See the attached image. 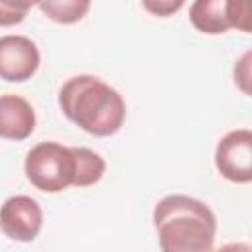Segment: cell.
<instances>
[{
    "label": "cell",
    "mask_w": 252,
    "mask_h": 252,
    "mask_svg": "<svg viewBox=\"0 0 252 252\" xmlns=\"http://www.w3.org/2000/svg\"><path fill=\"white\" fill-rule=\"evenodd\" d=\"M59 106L71 122L98 138L116 134L126 116L120 93L94 75L67 79L59 91Z\"/></svg>",
    "instance_id": "1"
},
{
    "label": "cell",
    "mask_w": 252,
    "mask_h": 252,
    "mask_svg": "<svg viewBox=\"0 0 252 252\" xmlns=\"http://www.w3.org/2000/svg\"><path fill=\"white\" fill-rule=\"evenodd\" d=\"M161 252H213L217 219L199 199L167 195L154 207Z\"/></svg>",
    "instance_id": "2"
},
{
    "label": "cell",
    "mask_w": 252,
    "mask_h": 252,
    "mask_svg": "<svg viewBox=\"0 0 252 252\" xmlns=\"http://www.w3.org/2000/svg\"><path fill=\"white\" fill-rule=\"evenodd\" d=\"M24 169L30 183L39 191L59 193L75 183L77 159L73 148L57 142H41L26 154Z\"/></svg>",
    "instance_id": "3"
},
{
    "label": "cell",
    "mask_w": 252,
    "mask_h": 252,
    "mask_svg": "<svg viewBox=\"0 0 252 252\" xmlns=\"http://www.w3.org/2000/svg\"><path fill=\"white\" fill-rule=\"evenodd\" d=\"M219 173L232 183L252 181V132L248 128L232 130L220 138L215 150Z\"/></svg>",
    "instance_id": "4"
},
{
    "label": "cell",
    "mask_w": 252,
    "mask_h": 252,
    "mask_svg": "<svg viewBox=\"0 0 252 252\" xmlns=\"http://www.w3.org/2000/svg\"><path fill=\"white\" fill-rule=\"evenodd\" d=\"M43 224V213L35 199L28 195H16L4 201L0 207V228L4 234L18 242H32L39 234Z\"/></svg>",
    "instance_id": "5"
},
{
    "label": "cell",
    "mask_w": 252,
    "mask_h": 252,
    "mask_svg": "<svg viewBox=\"0 0 252 252\" xmlns=\"http://www.w3.org/2000/svg\"><path fill=\"white\" fill-rule=\"evenodd\" d=\"M39 67L37 45L24 35L0 37V79L22 83L35 75Z\"/></svg>",
    "instance_id": "6"
},
{
    "label": "cell",
    "mask_w": 252,
    "mask_h": 252,
    "mask_svg": "<svg viewBox=\"0 0 252 252\" xmlns=\"http://www.w3.org/2000/svg\"><path fill=\"white\" fill-rule=\"evenodd\" d=\"M35 128V110L18 94H0V138L26 140Z\"/></svg>",
    "instance_id": "7"
},
{
    "label": "cell",
    "mask_w": 252,
    "mask_h": 252,
    "mask_svg": "<svg viewBox=\"0 0 252 252\" xmlns=\"http://www.w3.org/2000/svg\"><path fill=\"white\" fill-rule=\"evenodd\" d=\"M191 24L203 33H224L230 24L228 0H197L189 8Z\"/></svg>",
    "instance_id": "8"
},
{
    "label": "cell",
    "mask_w": 252,
    "mask_h": 252,
    "mask_svg": "<svg viewBox=\"0 0 252 252\" xmlns=\"http://www.w3.org/2000/svg\"><path fill=\"white\" fill-rule=\"evenodd\" d=\"M75 159H77V173H75V187H87V185H94L102 179L106 163L104 159L89 150V148H73Z\"/></svg>",
    "instance_id": "9"
},
{
    "label": "cell",
    "mask_w": 252,
    "mask_h": 252,
    "mask_svg": "<svg viewBox=\"0 0 252 252\" xmlns=\"http://www.w3.org/2000/svg\"><path fill=\"white\" fill-rule=\"evenodd\" d=\"M39 10L59 24H73L79 22L91 8V2L87 0H47L37 4Z\"/></svg>",
    "instance_id": "10"
},
{
    "label": "cell",
    "mask_w": 252,
    "mask_h": 252,
    "mask_svg": "<svg viewBox=\"0 0 252 252\" xmlns=\"http://www.w3.org/2000/svg\"><path fill=\"white\" fill-rule=\"evenodd\" d=\"M32 8V2H14V0H0V26H14L20 24L28 10Z\"/></svg>",
    "instance_id": "11"
},
{
    "label": "cell",
    "mask_w": 252,
    "mask_h": 252,
    "mask_svg": "<svg viewBox=\"0 0 252 252\" xmlns=\"http://www.w3.org/2000/svg\"><path fill=\"white\" fill-rule=\"evenodd\" d=\"M228 16L232 28H238L242 32H250L252 28V6L246 0H230L228 2Z\"/></svg>",
    "instance_id": "12"
},
{
    "label": "cell",
    "mask_w": 252,
    "mask_h": 252,
    "mask_svg": "<svg viewBox=\"0 0 252 252\" xmlns=\"http://www.w3.org/2000/svg\"><path fill=\"white\" fill-rule=\"evenodd\" d=\"M142 6L148 10V12H152L154 16H161V18H165V16H171L173 12H177L181 6H183V2L181 0H144L142 2Z\"/></svg>",
    "instance_id": "13"
},
{
    "label": "cell",
    "mask_w": 252,
    "mask_h": 252,
    "mask_svg": "<svg viewBox=\"0 0 252 252\" xmlns=\"http://www.w3.org/2000/svg\"><path fill=\"white\" fill-rule=\"evenodd\" d=\"M250 59H252V53L246 51L234 67V81L246 94H250Z\"/></svg>",
    "instance_id": "14"
},
{
    "label": "cell",
    "mask_w": 252,
    "mask_h": 252,
    "mask_svg": "<svg viewBox=\"0 0 252 252\" xmlns=\"http://www.w3.org/2000/svg\"><path fill=\"white\" fill-rule=\"evenodd\" d=\"M213 252H252V248L248 242H230V244H224Z\"/></svg>",
    "instance_id": "15"
}]
</instances>
